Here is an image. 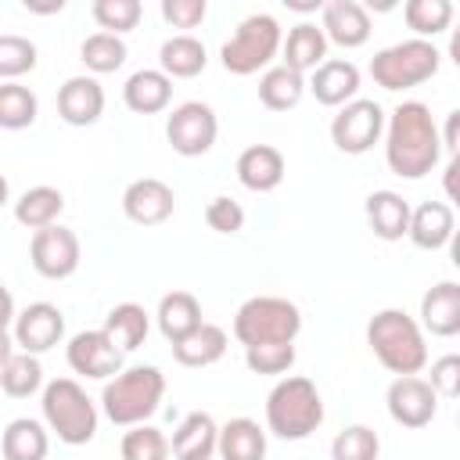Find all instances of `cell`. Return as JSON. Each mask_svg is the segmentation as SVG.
Segmentation results:
<instances>
[{
    "label": "cell",
    "mask_w": 460,
    "mask_h": 460,
    "mask_svg": "<svg viewBox=\"0 0 460 460\" xmlns=\"http://www.w3.org/2000/svg\"><path fill=\"white\" fill-rule=\"evenodd\" d=\"M385 158L388 169L402 180H420L438 165L442 144L428 104L402 101L392 115H385Z\"/></svg>",
    "instance_id": "obj_1"
},
{
    "label": "cell",
    "mask_w": 460,
    "mask_h": 460,
    "mask_svg": "<svg viewBox=\"0 0 460 460\" xmlns=\"http://www.w3.org/2000/svg\"><path fill=\"white\" fill-rule=\"evenodd\" d=\"M367 345L385 370L395 377L420 374L428 367V345L420 323L402 309H381L367 323Z\"/></svg>",
    "instance_id": "obj_2"
},
{
    "label": "cell",
    "mask_w": 460,
    "mask_h": 460,
    "mask_svg": "<svg viewBox=\"0 0 460 460\" xmlns=\"http://www.w3.org/2000/svg\"><path fill=\"white\" fill-rule=\"evenodd\" d=\"M162 395H165V374L158 367H126L104 381L101 406L111 424L133 428V424H147Z\"/></svg>",
    "instance_id": "obj_3"
},
{
    "label": "cell",
    "mask_w": 460,
    "mask_h": 460,
    "mask_svg": "<svg viewBox=\"0 0 460 460\" xmlns=\"http://www.w3.org/2000/svg\"><path fill=\"white\" fill-rule=\"evenodd\" d=\"M320 424H323V399L309 377L295 374L273 385V392L266 395V428L277 438L298 442L309 438Z\"/></svg>",
    "instance_id": "obj_4"
},
{
    "label": "cell",
    "mask_w": 460,
    "mask_h": 460,
    "mask_svg": "<svg viewBox=\"0 0 460 460\" xmlns=\"http://www.w3.org/2000/svg\"><path fill=\"white\" fill-rule=\"evenodd\" d=\"M40 406H43V424L65 446H86L97 435V406L79 381L54 377L50 385H43Z\"/></svg>",
    "instance_id": "obj_5"
},
{
    "label": "cell",
    "mask_w": 460,
    "mask_h": 460,
    "mask_svg": "<svg viewBox=\"0 0 460 460\" xmlns=\"http://www.w3.org/2000/svg\"><path fill=\"white\" fill-rule=\"evenodd\" d=\"M442 65V50L431 40H402L370 58V75L381 90H410L428 83Z\"/></svg>",
    "instance_id": "obj_6"
},
{
    "label": "cell",
    "mask_w": 460,
    "mask_h": 460,
    "mask_svg": "<svg viewBox=\"0 0 460 460\" xmlns=\"http://www.w3.org/2000/svg\"><path fill=\"white\" fill-rule=\"evenodd\" d=\"M302 331V309L280 295H255L234 316V338L248 345L262 341H295Z\"/></svg>",
    "instance_id": "obj_7"
},
{
    "label": "cell",
    "mask_w": 460,
    "mask_h": 460,
    "mask_svg": "<svg viewBox=\"0 0 460 460\" xmlns=\"http://www.w3.org/2000/svg\"><path fill=\"white\" fill-rule=\"evenodd\" d=\"M284 36H280V22L273 14H248L237 32L223 43L219 61L230 75H255L259 68H266L277 50H280Z\"/></svg>",
    "instance_id": "obj_8"
},
{
    "label": "cell",
    "mask_w": 460,
    "mask_h": 460,
    "mask_svg": "<svg viewBox=\"0 0 460 460\" xmlns=\"http://www.w3.org/2000/svg\"><path fill=\"white\" fill-rule=\"evenodd\" d=\"M216 137H219V119H216V111L205 101H183L165 119V140L183 158L208 155Z\"/></svg>",
    "instance_id": "obj_9"
},
{
    "label": "cell",
    "mask_w": 460,
    "mask_h": 460,
    "mask_svg": "<svg viewBox=\"0 0 460 460\" xmlns=\"http://www.w3.org/2000/svg\"><path fill=\"white\" fill-rule=\"evenodd\" d=\"M385 133V108L377 101H349L331 119V140L345 155H367Z\"/></svg>",
    "instance_id": "obj_10"
},
{
    "label": "cell",
    "mask_w": 460,
    "mask_h": 460,
    "mask_svg": "<svg viewBox=\"0 0 460 460\" xmlns=\"http://www.w3.org/2000/svg\"><path fill=\"white\" fill-rule=\"evenodd\" d=\"M29 259H32V270L47 280H65L79 270V237L68 230V226H43L32 234V244H29Z\"/></svg>",
    "instance_id": "obj_11"
},
{
    "label": "cell",
    "mask_w": 460,
    "mask_h": 460,
    "mask_svg": "<svg viewBox=\"0 0 460 460\" xmlns=\"http://www.w3.org/2000/svg\"><path fill=\"white\" fill-rule=\"evenodd\" d=\"M65 359H68V367H72L75 374L108 381V377H115V374L122 370L126 352L104 334V327H97V331H79V334H72V341H68V349H65Z\"/></svg>",
    "instance_id": "obj_12"
},
{
    "label": "cell",
    "mask_w": 460,
    "mask_h": 460,
    "mask_svg": "<svg viewBox=\"0 0 460 460\" xmlns=\"http://www.w3.org/2000/svg\"><path fill=\"white\" fill-rule=\"evenodd\" d=\"M385 402H388V417H392L399 428H410V431L428 428V424L435 420V410H438V395H435L431 385H428L424 377H417V374L395 377V381L388 385Z\"/></svg>",
    "instance_id": "obj_13"
},
{
    "label": "cell",
    "mask_w": 460,
    "mask_h": 460,
    "mask_svg": "<svg viewBox=\"0 0 460 460\" xmlns=\"http://www.w3.org/2000/svg\"><path fill=\"white\" fill-rule=\"evenodd\" d=\"M14 345L29 356L50 352L65 338V313L54 302H32L14 316Z\"/></svg>",
    "instance_id": "obj_14"
},
{
    "label": "cell",
    "mask_w": 460,
    "mask_h": 460,
    "mask_svg": "<svg viewBox=\"0 0 460 460\" xmlns=\"http://www.w3.org/2000/svg\"><path fill=\"white\" fill-rule=\"evenodd\" d=\"M176 208V194L169 183L155 180V176H140L133 180L126 190H122V212L129 223H140V226H158L172 216Z\"/></svg>",
    "instance_id": "obj_15"
},
{
    "label": "cell",
    "mask_w": 460,
    "mask_h": 460,
    "mask_svg": "<svg viewBox=\"0 0 460 460\" xmlns=\"http://www.w3.org/2000/svg\"><path fill=\"white\" fill-rule=\"evenodd\" d=\"M320 29H323V36H327V43H338L341 50H356V47H363L367 40H370V14H367V7L363 4H356V0H327L323 7H320Z\"/></svg>",
    "instance_id": "obj_16"
},
{
    "label": "cell",
    "mask_w": 460,
    "mask_h": 460,
    "mask_svg": "<svg viewBox=\"0 0 460 460\" xmlns=\"http://www.w3.org/2000/svg\"><path fill=\"white\" fill-rule=\"evenodd\" d=\"M305 90H309L320 104L341 108V104L356 101V93H359V68H356L352 61H345V58H327L320 68L309 72Z\"/></svg>",
    "instance_id": "obj_17"
},
{
    "label": "cell",
    "mask_w": 460,
    "mask_h": 460,
    "mask_svg": "<svg viewBox=\"0 0 460 460\" xmlns=\"http://www.w3.org/2000/svg\"><path fill=\"white\" fill-rule=\"evenodd\" d=\"M58 115L68 126H93L104 115V90L93 75H72L58 90Z\"/></svg>",
    "instance_id": "obj_18"
},
{
    "label": "cell",
    "mask_w": 460,
    "mask_h": 460,
    "mask_svg": "<svg viewBox=\"0 0 460 460\" xmlns=\"http://www.w3.org/2000/svg\"><path fill=\"white\" fill-rule=\"evenodd\" d=\"M420 331L435 338H453L460 334V284L456 280H438L435 288L424 291L420 298Z\"/></svg>",
    "instance_id": "obj_19"
},
{
    "label": "cell",
    "mask_w": 460,
    "mask_h": 460,
    "mask_svg": "<svg viewBox=\"0 0 460 460\" xmlns=\"http://www.w3.org/2000/svg\"><path fill=\"white\" fill-rule=\"evenodd\" d=\"M284 155L273 144H252L237 155V180L255 194H270L284 183Z\"/></svg>",
    "instance_id": "obj_20"
},
{
    "label": "cell",
    "mask_w": 460,
    "mask_h": 460,
    "mask_svg": "<svg viewBox=\"0 0 460 460\" xmlns=\"http://www.w3.org/2000/svg\"><path fill=\"white\" fill-rule=\"evenodd\" d=\"M453 230H456V219H453V208L446 201H424L417 208H410V226H406V237L424 248V252H438L453 241Z\"/></svg>",
    "instance_id": "obj_21"
},
{
    "label": "cell",
    "mask_w": 460,
    "mask_h": 460,
    "mask_svg": "<svg viewBox=\"0 0 460 460\" xmlns=\"http://www.w3.org/2000/svg\"><path fill=\"white\" fill-rule=\"evenodd\" d=\"M216 438H219V424L212 420V413L194 410L180 420V428L169 438V453L176 460H212L216 453Z\"/></svg>",
    "instance_id": "obj_22"
},
{
    "label": "cell",
    "mask_w": 460,
    "mask_h": 460,
    "mask_svg": "<svg viewBox=\"0 0 460 460\" xmlns=\"http://www.w3.org/2000/svg\"><path fill=\"white\" fill-rule=\"evenodd\" d=\"M122 101H126V108L137 111V115H158V111H165L169 101H172V79L162 75L158 68H140V72H133V75L126 79Z\"/></svg>",
    "instance_id": "obj_23"
},
{
    "label": "cell",
    "mask_w": 460,
    "mask_h": 460,
    "mask_svg": "<svg viewBox=\"0 0 460 460\" xmlns=\"http://www.w3.org/2000/svg\"><path fill=\"white\" fill-rule=\"evenodd\" d=\"M280 50H284V68L305 75L327 61V36L316 22H298L280 43Z\"/></svg>",
    "instance_id": "obj_24"
},
{
    "label": "cell",
    "mask_w": 460,
    "mask_h": 460,
    "mask_svg": "<svg viewBox=\"0 0 460 460\" xmlns=\"http://www.w3.org/2000/svg\"><path fill=\"white\" fill-rule=\"evenodd\" d=\"M216 453L219 460H266V431L252 417H234L219 428Z\"/></svg>",
    "instance_id": "obj_25"
},
{
    "label": "cell",
    "mask_w": 460,
    "mask_h": 460,
    "mask_svg": "<svg viewBox=\"0 0 460 460\" xmlns=\"http://www.w3.org/2000/svg\"><path fill=\"white\" fill-rule=\"evenodd\" d=\"M208 65V50L201 40L180 32V36H169L158 50V72L169 75V79H194L198 72H205Z\"/></svg>",
    "instance_id": "obj_26"
},
{
    "label": "cell",
    "mask_w": 460,
    "mask_h": 460,
    "mask_svg": "<svg viewBox=\"0 0 460 460\" xmlns=\"http://www.w3.org/2000/svg\"><path fill=\"white\" fill-rule=\"evenodd\" d=\"M226 345H230V341H226V331H223V327L201 323V327H194L187 338H180V341L172 345V356H176L180 367L201 370V367L219 363V359L226 356Z\"/></svg>",
    "instance_id": "obj_27"
},
{
    "label": "cell",
    "mask_w": 460,
    "mask_h": 460,
    "mask_svg": "<svg viewBox=\"0 0 460 460\" xmlns=\"http://www.w3.org/2000/svg\"><path fill=\"white\" fill-rule=\"evenodd\" d=\"M367 223L381 241H399L410 226V201L395 190H374L367 198Z\"/></svg>",
    "instance_id": "obj_28"
},
{
    "label": "cell",
    "mask_w": 460,
    "mask_h": 460,
    "mask_svg": "<svg viewBox=\"0 0 460 460\" xmlns=\"http://www.w3.org/2000/svg\"><path fill=\"white\" fill-rule=\"evenodd\" d=\"M155 320H158V331L165 334V341H172V345L180 338H187L194 327L205 323L201 320V302L190 291H169V295H162Z\"/></svg>",
    "instance_id": "obj_29"
},
{
    "label": "cell",
    "mask_w": 460,
    "mask_h": 460,
    "mask_svg": "<svg viewBox=\"0 0 460 460\" xmlns=\"http://www.w3.org/2000/svg\"><path fill=\"white\" fill-rule=\"evenodd\" d=\"M47 449H50L47 428L32 417H14L0 435L4 460H47Z\"/></svg>",
    "instance_id": "obj_30"
},
{
    "label": "cell",
    "mask_w": 460,
    "mask_h": 460,
    "mask_svg": "<svg viewBox=\"0 0 460 460\" xmlns=\"http://www.w3.org/2000/svg\"><path fill=\"white\" fill-rule=\"evenodd\" d=\"M61 208H65V194H61L58 187L40 183V187H29V190L14 201V219H18L22 226H29V230H43V226H54V223H58Z\"/></svg>",
    "instance_id": "obj_31"
},
{
    "label": "cell",
    "mask_w": 460,
    "mask_h": 460,
    "mask_svg": "<svg viewBox=\"0 0 460 460\" xmlns=\"http://www.w3.org/2000/svg\"><path fill=\"white\" fill-rule=\"evenodd\" d=\"M147 331H151V316H147V309L137 305V302H119V305L104 316V334H108L122 352L140 349L144 338H147Z\"/></svg>",
    "instance_id": "obj_32"
},
{
    "label": "cell",
    "mask_w": 460,
    "mask_h": 460,
    "mask_svg": "<svg viewBox=\"0 0 460 460\" xmlns=\"http://www.w3.org/2000/svg\"><path fill=\"white\" fill-rule=\"evenodd\" d=\"M302 97H305V75H298V72H291L284 65H273V68L262 72V79H259V101L270 111H288Z\"/></svg>",
    "instance_id": "obj_33"
},
{
    "label": "cell",
    "mask_w": 460,
    "mask_h": 460,
    "mask_svg": "<svg viewBox=\"0 0 460 460\" xmlns=\"http://www.w3.org/2000/svg\"><path fill=\"white\" fill-rule=\"evenodd\" d=\"M0 388H4V395H11V399H29V395H36V392L43 388V367H40V359L29 356V352H14V356L0 367Z\"/></svg>",
    "instance_id": "obj_34"
},
{
    "label": "cell",
    "mask_w": 460,
    "mask_h": 460,
    "mask_svg": "<svg viewBox=\"0 0 460 460\" xmlns=\"http://www.w3.org/2000/svg\"><path fill=\"white\" fill-rule=\"evenodd\" d=\"M402 18L413 29V40H431V36H438V32L449 29L453 4L449 0H406Z\"/></svg>",
    "instance_id": "obj_35"
},
{
    "label": "cell",
    "mask_w": 460,
    "mask_h": 460,
    "mask_svg": "<svg viewBox=\"0 0 460 460\" xmlns=\"http://www.w3.org/2000/svg\"><path fill=\"white\" fill-rule=\"evenodd\" d=\"M126 54H129V50H126L122 36H111V32H93V36H86L83 47H79L83 65H86L93 75L119 72V68L126 65Z\"/></svg>",
    "instance_id": "obj_36"
},
{
    "label": "cell",
    "mask_w": 460,
    "mask_h": 460,
    "mask_svg": "<svg viewBox=\"0 0 460 460\" xmlns=\"http://www.w3.org/2000/svg\"><path fill=\"white\" fill-rule=\"evenodd\" d=\"M40 101L22 83H0V129H25L36 122Z\"/></svg>",
    "instance_id": "obj_37"
},
{
    "label": "cell",
    "mask_w": 460,
    "mask_h": 460,
    "mask_svg": "<svg viewBox=\"0 0 460 460\" xmlns=\"http://www.w3.org/2000/svg\"><path fill=\"white\" fill-rule=\"evenodd\" d=\"M381 456V438L367 424H352L334 435L331 442V460H377Z\"/></svg>",
    "instance_id": "obj_38"
},
{
    "label": "cell",
    "mask_w": 460,
    "mask_h": 460,
    "mask_svg": "<svg viewBox=\"0 0 460 460\" xmlns=\"http://www.w3.org/2000/svg\"><path fill=\"white\" fill-rule=\"evenodd\" d=\"M90 14H93V22L101 25V32L122 36V32H129V29L140 25L144 7H140V0H93Z\"/></svg>",
    "instance_id": "obj_39"
},
{
    "label": "cell",
    "mask_w": 460,
    "mask_h": 460,
    "mask_svg": "<svg viewBox=\"0 0 460 460\" xmlns=\"http://www.w3.org/2000/svg\"><path fill=\"white\" fill-rule=\"evenodd\" d=\"M122 460H169V438L151 424H133L119 442Z\"/></svg>",
    "instance_id": "obj_40"
},
{
    "label": "cell",
    "mask_w": 460,
    "mask_h": 460,
    "mask_svg": "<svg viewBox=\"0 0 460 460\" xmlns=\"http://www.w3.org/2000/svg\"><path fill=\"white\" fill-rule=\"evenodd\" d=\"M36 68V43L14 32L0 36V79L4 83H18V75Z\"/></svg>",
    "instance_id": "obj_41"
},
{
    "label": "cell",
    "mask_w": 460,
    "mask_h": 460,
    "mask_svg": "<svg viewBox=\"0 0 460 460\" xmlns=\"http://www.w3.org/2000/svg\"><path fill=\"white\" fill-rule=\"evenodd\" d=\"M244 363L252 374H288L295 363V341H262L244 349Z\"/></svg>",
    "instance_id": "obj_42"
},
{
    "label": "cell",
    "mask_w": 460,
    "mask_h": 460,
    "mask_svg": "<svg viewBox=\"0 0 460 460\" xmlns=\"http://www.w3.org/2000/svg\"><path fill=\"white\" fill-rule=\"evenodd\" d=\"M205 223H208V230H216V234H237L241 226H244V208L234 201V198H212L208 205H205Z\"/></svg>",
    "instance_id": "obj_43"
},
{
    "label": "cell",
    "mask_w": 460,
    "mask_h": 460,
    "mask_svg": "<svg viewBox=\"0 0 460 460\" xmlns=\"http://www.w3.org/2000/svg\"><path fill=\"white\" fill-rule=\"evenodd\" d=\"M208 14L205 0H162V18L172 29H198Z\"/></svg>",
    "instance_id": "obj_44"
},
{
    "label": "cell",
    "mask_w": 460,
    "mask_h": 460,
    "mask_svg": "<svg viewBox=\"0 0 460 460\" xmlns=\"http://www.w3.org/2000/svg\"><path fill=\"white\" fill-rule=\"evenodd\" d=\"M431 392L435 395H446V399H456V392H460V356H453V352H446V356H438L435 363H431Z\"/></svg>",
    "instance_id": "obj_45"
},
{
    "label": "cell",
    "mask_w": 460,
    "mask_h": 460,
    "mask_svg": "<svg viewBox=\"0 0 460 460\" xmlns=\"http://www.w3.org/2000/svg\"><path fill=\"white\" fill-rule=\"evenodd\" d=\"M456 129H460V111H449L446 133H438V144L449 151V158H456Z\"/></svg>",
    "instance_id": "obj_46"
},
{
    "label": "cell",
    "mask_w": 460,
    "mask_h": 460,
    "mask_svg": "<svg viewBox=\"0 0 460 460\" xmlns=\"http://www.w3.org/2000/svg\"><path fill=\"white\" fill-rule=\"evenodd\" d=\"M14 298H11V291L4 288V280H0V331H7L11 323H14Z\"/></svg>",
    "instance_id": "obj_47"
},
{
    "label": "cell",
    "mask_w": 460,
    "mask_h": 460,
    "mask_svg": "<svg viewBox=\"0 0 460 460\" xmlns=\"http://www.w3.org/2000/svg\"><path fill=\"white\" fill-rule=\"evenodd\" d=\"M456 169H460V162L449 158V162H446V194H449V198H456Z\"/></svg>",
    "instance_id": "obj_48"
},
{
    "label": "cell",
    "mask_w": 460,
    "mask_h": 460,
    "mask_svg": "<svg viewBox=\"0 0 460 460\" xmlns=\"http://www.w3.org/2000/svg\"><path fill=\"white\" fill-rule=\"evenodd\" d=\"M11 356H14V338H11L7 331H0V367H4Z\"/></svg>",
    "instance_id": "obj_49"
},
{
    "label": "cell",
    "mask_w": 460,
    "mask_h": 460,
    "mask_svg": "<svg viewBox=\"0 0 460 460\" xmlns=\"http://www.w3.org/2000/svg\"><path fill=\"white\" fill-rule=\"evenodd\" d=\"M7 198H11V187H7V176L0 172V208L7 205Z\"/></svg>",
    "instance_id": "obj_50"
}]
</instances>
